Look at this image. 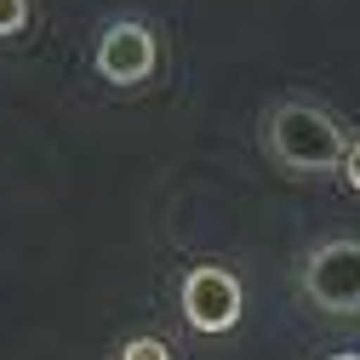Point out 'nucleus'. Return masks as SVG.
I'll list each match as a JSON object with an SVG mask.
<instances>
[{
  "label": "nucleus",
  "instance_id": "f257e3e1",
  "mask_svg": "<svg viewBox=\"0 0 360 360\" xmlns=\"http://www.w3.org/2000/svg\"><path fill=\"white\" fill-rule=\"evenodd\" d=\"M269 149L292 172H338L343 155H349L343 126L314 103H281L269 115Z\"/></svg>",
  "mask_w": 360,
  "mask_h": 360
},
{
  "label": "nucleus",
  "instance_id": "f03ea898",
  "mask_svg": "<svg viewBox=\"0 0 360 360\" xmlns=\"http://www.w3.org/2000/svg\"><path fill=\"white\" fill-rule=\"evenodd\" d=\"M303 292L326 314L360 309V240H321L303 263Z\"/></svg>",
  "mask_w": 360,
  "mask_h": 360
},
{
  "label": "nucleus",
  "instance_id": "7ed1b4c3",
  "mask_svg": "<svg viewBox=\"0 0 360 360\" xmlns=\"http://www.w3.org/2000/svg\"><path fill=\"white\" fill-rule=\"evenodd\" d=\"M184 321L195 332H212V338L229 332L240 321V281L229 275V269H212V263L189 269V281H184Z\"/></svg>",
  "mask_w": 360,
  "mask_h": 360
},
{
  "label": "nucleus",
  "instance_id": "20e7f679",
  "mask_svg": "<svg viewBox=\"0 0 360 360\" xmlns=\"http://www.w3.org/2000/svg\"><path fill=\"white\" fill-rule=\"evenodd\" d=\"M155 34L143 29V23H131V18H120V23H109L103 34H98V75L103 80H115V86H138V80H149L155 75Z\"/></svg>",
  "mask_w": 360,
  "mask_h": 360
},
{
  "label": "nucleus",
  "instance_id": "39448f33",
  "mask_svg": "<svg viewBox=\"0 0 360 360\" xmlns=\"http://www.w3.org/2000/svg\"><path fill=\"white\" fill-rule=\"evenodd\" d=\"M23 23H29V0H0V40L23 34Z\"/></svg>",
  "mask_w": 360,
  "mask_h": 360
},
{
  "label": "nucleus",
  "instance_id": "423d86ee",
  "mask_svg": "<svg viewBox=\"0 0 360 360\" xmlns=\"http://www.w3.org/2000/svg\"><path fill=\"white\" fill-rule=\"evenodd\" d=\"M120 360H172V349H166L160 338H131V343L120 349Z\"/></svg>",
  "mask_w": 360,
  "mask_h": 360
},
{
  "label": "nucleus",
  "instance_id": "0eeeda50",
  "mask_svg": "<svg viewBox=\"0 0 360 360\" xmlns=\"http://www.w3.org/2000/svg\"><path fill=\"white\" fill-rule=\"evenodd\" d=\"M343 177H349V189L360 195V138L349 143V155H343Z\"/></svg>",
  "mask_w": 360,
  "mask_h": 360
},
{
  "label": "nucleus",
  "instance_id": "6e6552de",
  "mask_svg": "<svg viewBox=\"0 0 360 360\" xmlns=\"http://www.w3.org/2000/svg\"><path fill=\"white\" fill-rule=\"evenodd\" d=\"M332 360H360V354H332Z\"/></svg>",
  "mask_w": 360,
  "mask_h": 360
}]
</instances>
